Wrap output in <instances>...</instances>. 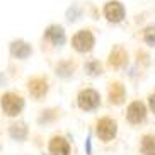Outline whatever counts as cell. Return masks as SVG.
I'll return each instance as SVG.
<instances>
[{
	"label": "cell",
	"mask_w": 155,
	"mask_h": 155,
	"mask_svg": "<svg viewBox=\"0 0 155 155\" xmlns=\"http://www.w3.org/2000/svg\"><path fill=\"white\" fill-rule=\"evenodd\" d=\"M140 152H141V155H155V135L148 133V135L141 137Z\"/></svg>",
	"instance_id": "15"
},
{
	"label": "cell",
	"mask_w": 155,
	"mask_h": 155,
	"mask_svg": "<svg viewBox=\"0 0 155 155\" xmlns=\"http://www.w3.org/2000/svg\"><path fill=\"white\" fill-rule=\"evenodd\" d=\"M148 107H150V111L155 114V92H152L150 96H148Z\"/></svg>",
	"instance_id": "20"
},
{
	"label": "cell",
	"mask_w": 155,
	"mask_h": 155,
	"mask_svg": "<svg viewBox=\"0 0 155 155\" xmlns=\"http://www.w3.org/2000/svg\"><path fill=\"white\" fill-rule=\"evenodd\" d=\"M77 106L85 113L96 111L101 106V96L94 89H82L77 96Z\"/></svg>",
	"instance_id": "4"
},
{
	"label": "cell",
	"mask_w": 155,
	"mask_h": 155,
	"mask_svg": "<svg viewBox=\"0 0 155 155\" xmlns=\"http://www.w3.org/2000/svg\"><path fill=\"white\" fill-rule=\"evenodd\" d=\"M126 119L130 124H141L147 121V106L141 101H133L126 107Z\"/></svg>",
	"instance_id": "7"
},
{
	"label": "cell",
	"mask_w": 155,
	"mask_h": 155,
	"mask_svg": "<svg viewBox=\"0 0 155 155\" xmlns=\"http://www.w3.org/2000/svg\"><path fill=\"white\" fill-rule=\"evenodd\" d=\"M9 135L15 141H26L29 137V128L24 121H15L9 126Z\"/></svg>",
	"instance_id": "13"
},
{
	"label": "cell",
	"mask_w": 155,
	"mask_h": 155,
	"mask_svg": "<svg viewBox=\"0 0 155 155\" xmlns=\"http://www.w3.org/2000/svg\"><path fill=\"white\" fill-rule=\"evenodd\" d=\"M84 68H85V73L87 75H91V77H99V75L104 73L102 63H101L99 60H96V58H91L89 61H85Z\"/></svg>",
	"instance_id": "16"
},
{
	"label": "cell",
	"mask_w": 155,
	"mask_h": 155,
	"mask_svg": "<svg viewBox=\"0 0 155 155\" xmlns=\"http://www.w3.org/2000/svg\"><path fill=\"white\" fill-rule=\"evenodd\" d=\"M85 153L87 155H92V135L89 133L85 138Z\"/></svg>",
	"instance_id": "19"
},
{
	"label": "cell",
	"mask_w": 155,
	"mask_h": 155,
	"mask_svg": "<svg viewBox=\"0 0 155 155\" xmlns=\"http://www.w3.org/2000/svg\"><path fill=\"white\" fill-rule=\"evenodd\" d=\"M43 38H45V41L51 43L53 46H63L65 43H67L65 29L61 28V26H58V24H51V26H48V28L45 29Z\"/></svg>",
	"instance_id": "8"
},
{
	"label": "cell",
	"mask_w": 155,
	"mask_h": 155,
	"mask_svg": "<svg viewBox=\"0 0 155 155\" xmlns=\"http://www.w3.org/2000/svg\"><path fill=\"white\" fill-rule=\"evenodd\" d=\"M143 41H145V45L155 48V24H150L143 29Z\"/></svg>",
	"instance_id": "17"
},
{
	"label": "cell",
	"mask_w": 155,
	"mask_h": 155,
	"mask_svg": "<svg viewBox=\"0 0 155 155\" xmlns=\"http://www.w3.org/2000/svg\"><path fill=\"white\" fill-rule=\"evenodd\" d=\"M48 150L51 155H70V143L65 137H55L50 138V143H48Z\"/></svg>",
	"instance_id": "12"
},
{
	"label": "cell",
	"mask_w": 155,
	"mask_h": 155,
	"mask_svg": "<svg viewBox=\"0 0 155 155\" xmlns=\"http://www.w3.org/2000/svg\"><path fill=\"white\" fill-rule=\"evenodd\" d=\"M58 113L60 111H56V109H46V111H43L41 113V116H39V123H51L53 119H56V116H58Z\"/></svg>",
	"instance_id": "18"
},
{
	"label": "cell",
	"mask_w": 155,
	"mask_h": 155,
	"mask_svg": "<svg viewBox=\"0 0 155 155\" xmlns=\"http://www.w3.org/2000/svg\"><path fill=\"white\" fill-rule=\"evenodd\" d=\"M28 91H29L32 99L39 101L48 94V91H50V82L43 75H36V77H32L28 80Z\"/></svg>",
	"instance_id": "6"
},
{
	"label": "cell",
	"mask_w": 155,
	"mask_h": 155,
	"mask_svg": "<svg viewBox=\"0 0 155 155\" xmlns=\"http://www.w3.org/2000/svg\"><path fill=\"white\" fill-rule=\"evenodd\" d=\"M128 63V51L123 46H114L107 56V65L111 68H123Z\"/></svg>",
	"instance_id": "10"
},
{
	"label": "cell",
	"mask_w": 155,
	"mask_h": 155,
	"mask_svg": "<svg viewBox=\"0 0 155 155\" xmlns=\"http://www.w3.org/2000/svg\"><path fill=\"white\" fill-rule=\"evenodd\" d=\"M9 51H10V55L14 56V58L26 60V58H29V56L32 55V46L29 45L28 41H24V39H14L9 46Z\"/></svg>",
	"instance_id": "9"
},
{
	"label": "cell",
	"mask_w": 155,
	"mask_h": 155,
	"mask_svg": "<svg viewBox=\"0 0 155 155\" xmlns=\"http://www.w3.org/2000/svg\"><path fill=\"white\" fill-rule=\"evenodd\" d=\"M56 70V75L61 78H70L73 75V72H75V61H72V60H61V61H58L55 67Z\"/></svg>",
	"instance_id": "14"
},
{
	"label": "cell",
	"mask_w": 155,
	"mask_h": 155,
	"mask_svg": "<svg viewBox=\"0 0 155 155\" xmlns=\"http://www.w3.org/2000/svg\"><path fill=\"white\" fill-rule=\"evenodd\" d=\"M102 14L104 17L113 24H119L123 22L124 17H126V9H124V5L119 2V0H109L107 4L104 5V9H102Z\"/></svg>",
	"instance_id": "5"
},
{
	"label": "cell",
	"mask_w": 155,
	"mask_h": 155,
	"mask_svg": "<svg viewBox=\"0 0 155 155\" xmlns=\"http://www.w3.org/2000/svg\"><path fill=\"white\" fill-rule=\"evenodd\" d=\"M96 133L99 137L101 141L104 143H109L116 138L118 135V121L109 116H104V118H99L96 123Z\"/></svg>",
	"instance_id": "2"
},
{
	"label": "cell",
	"mask_w": 155,
	"mask_h": 155,
	"mask_svg": "<svg viewBox=\"0 0 155 155\" xmlns=\"http://www.w3.org/2000/svg\"><path fill=\"white\" fill-rule=\"evenodd\" d=\"M96 46V38L91 29H80L72 38V48L78 53H91Z\"/></svg>",
	"instance_id": "3"
},
{
	"label": "cell",
	"mask_w": 155,
	"mask_h": 155,
	"mask_svg": "<svg viewBox=\"0 0 155 155\" xmlns=\"http://www.w3.org/2000/svg\"><path fill=\"white\" fill-rule=\"evenodd\" d=\"M107 99L109 104L113 106H121L126 99V89L121 82H111L107 87Z\"/></svg>",
	"instance_id": "11"
},
{
	"label": "cell",
	"mask_w": 155,
	"mask_h": 155,
	"mask_svg": "<svg viewBox=\"0 0 155 155\" xmlns=\"http://www.w3.org/2000/svg\"><path fill=\"white\" fill-rule=\"evenodd\" d=\"M24 97L17 92H5L2 99H0V107L4 111L5 116H9V118H17L19 114L24 111Z\"/></svg>",
	"instance_id": "1"
}]
</instances>
